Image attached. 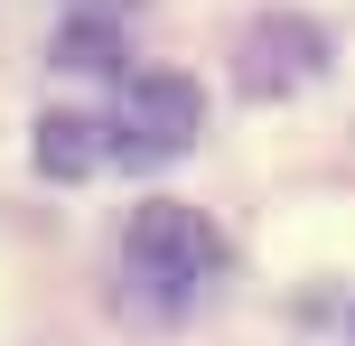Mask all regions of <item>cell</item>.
I'll return each mask as SVG.
<instances>
[{
  "label": "cell",
  "mask_w": 355,
  "mask_h": 346,
  "mask_svg": "<svg viewBox=\"0 0 355 346\" xmlns=\"http://www.w3.org/2000/svg\"><path fill=\"white\" fill-rule=\"evenodd\" d=\"M318 75H327V28H309V19L243 28V94H300Z\"/></svg>",
  "instance_id": "cell-3"
},
{
  "label": "cell",
  "mask_w": 355,
  "mask_h": 346,
  "mask_svg": "<svg viewBox=\"0 0 355 346\" xmlns=\"http://www.w3.org/2000/svg\"><path fill=\"white\" fill-rule=\"evenodd\" d=\"M56 56H66V66H122V37L94 28V19H75V28L56 37Z\"/></svg>",
  "instance_id": "cell-5"
},
{
  "label": "cell",
  "mask_w": 355,
  "mask_h": 346,
  "mask_svg": "<svg viewBox=\"0 0 355 346\" xmlns=\"http://www.w3.org/2000/svg\"><path fill=\"white\" fill-rule=\"evenodd\" d=\"M206 131V94H196V75H131L122 94H112L103 112V150L122 168H159L178 150Z\"/></svg>",
  "instance_id": "cell-2"
},
{
  "label": "cell",
  "mask_w": 355,
  "mask_h": 346,
  "mask_svg": "<svg viewBox=\"0 0 355 346\" xmlns=\"http://www.w3.org/2000/svg\"><path fill=\"white\" fill-rule=\"evenodd\" d=\"M346 328H355V318H346Z\"/></svg>",
  "instance_id": "cell-6"
},
{
  "label": "cell",
  "mask_w": 355,
  "mask_h": 346,
  "mask_svg": "<svg viewBox=\"0 0 355 346\" xmlns=\"http://www.w3.org/2000/svg\"><path fill=\"white\" fill-rule=\"evenodd\" d=\"M112 150H103V122H85V112H37V168L47 178H94Z\"/></svg>",
  "instance_id": "cell-4"
},
{
  "label": "cell",
  "mask_w": 355,
  "mask_h": 346,
  "mask_svg": "<svg viewBox=\"0 0 355 346\" xmlns=\"http://www.w3.org/2000/svg\"><path fill=\"white\" fill-rule=\"evenodd\" d=\"M225 272V234H215L196 206H178V197H150L141 216H131V234H122V291L141 300V309H196V291Z\"/></svg>",
  "instance_id": "cell-1"
}]
</instances>
